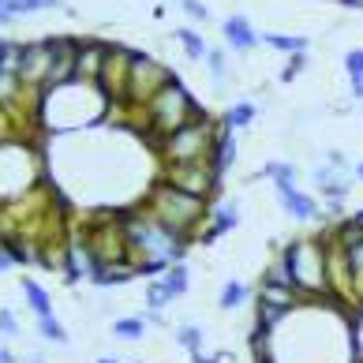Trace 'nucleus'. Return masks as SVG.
<instances>
[{"label":"nucleus","mask_w":363,"mask_h":363,"mask_svg":"<svg viewBox=\"0 0 363 363\" xmlns=\"http://www.w3.org/2000/svg\"><path fill=\"white\" fill-rule=\"evenodd\" d=\"M266 359L262 363H352L356 341L337 307L326 300L300 303L266 333Z\"/></svg>","instance_id":"nucleus-1"},{"label":"nucleus","mask_w":363,"mask_h":363,"mask_svg":"<svg viewBox=\"0 0 363 363\" xmlns=\"http://www.w3.org/2000/svg\"><path fill=\"white\" fill-rule=\"evenodd\" d=\"M109 94L101 90V83H90V79H68L60 86L42 90V101H38V128L57 131V135H68V131H86L94 124H101L105 113H109Z\"/></svg>","instance_id":"nucleus-2"},{"label":"nucleus","mask_w":363,"mask_h":363,"mask_svg":"<svg viewBox=\"0 0 363 363\" xmlns=\"http://www.w3.org/2000/svg\"><path fill=\"white\" fill-rule=\"evenodd\" d=\"M120 218H124V236H128V259L135 262L139 274H150V277L157 274L161 277L172 262L184 259L187 240L177 236L169 225H161L143 199L135 206L120 210Z\"/></svg>","instance_id":"nucleus-3"},{"label":"nucleus","mask_w":363,"mask_h":363,"mask_svg":"<svg viewBox=\"0 0 363 363\" xmlns=\"http://www.w3.org/2000/svg\"><path fill=\"white\" fill-rule=\"evenodd\" d=\"M143 203L150 206V213H154L161 225H169L172 233L184 236V240H191V236L203 233L206 213H210V199H199L191 191H180L177 184H169V180H161V177L146 187Z\"/></svg>","instance_id":"nucleus-4"},{"label":"nucleus","mask_w":363,"mask_h":363,"mask_svg":"<svg viewBox=\"0 0 363 363\" xmlns=\"http://www.w3.org/2000/svg\"><path fill=\"white\" fill-rule=\"evenodd\" d=\"M199 113H203V105H199L191 98V90L172 75L169 83L143 105V109H131V116H135V124H131V128H146L150 143H157V139L172 135L177 128H184L187 120H195Z\"/></svg>","instance_id":"nucleus-5"},{"label":"nucleus","mask_w":363,"mask_h":363,"mask_svg":"<svg viewBox=\"0 0 363 363\" xmlns=\"http://www.w3.org/2000/svg\"><path fill=\"white\" fill-rule=\"evenodd\" d=\"M292 285L303 300H337L330 285V259H326V240H292L281 247Z\"/></svg>","instance_id":"nucleus-6"},{"label":"nucleus","mask_w":363,"mask_h":363,"mask_svg":"<svg viewBox=\"0 0 363 363\" xmlns=\"http://www.w3.org/2000/svg\"><path fill=\"white\" fill-rule=\"evenodd\" d=\"M221 135V120H213L206 109L195 120H187L184 128H177L172 135L157 139V169L161 165H199V161H210L213 143Z\"/></svg>","instance_id":"nucleus-7"},{"label":"nucleus","mask_w":363,"mask_h":363,"mask_svg":"<svg viewBox=\"0 0 363 363\" xmlns=\"http://www.w3.org/2000/svg\"><path fill=\"white\" fill-rule=\"evenodd\" d=\"M169 79H172V72L165 68V60H154V57H146V52L135 49L131 52V72H128V94H124L120 105H128V113L143 109Z\"/></svg>","instance_id":"nucleus-8"},{"label":"nucleus","mask_w":363,"mask_h":363,"mask_svg":"<svg viewBox=\"0 0 363 363\" xmlns=\"http://www.w3.org/2000/svg\"><path fill=\"white\" fill-rule=\"evenodd\" d=\"M52 64H57V38H34L23 42V60H19V75L30 90H45Z\"/></svg>","instance_id":"nucleus-9"},{"label":"nucleus","mask_w":363,"mask_h":363,"mask_svg":"<svg viewBox=\"0 0 363 363\" xmlns=\"http://www.w3.org/2000/svg\"><path fill=\"white\" fill-rule=\"evenodd\" d=\"M157 177L169 180V184H177L180 191L199 195V199H213L221 191V177L213 172L210 161H199V165H161Z\"/></svg>","instance_id":"nucleus-10"},{"label":"nucleus","mask_w":363,"mask_h":363,"mask_svg":"<svg viewBox=\"0 0 363 363\" xmlns=\"http://www.w3.org/2000/svg\"><path fill=\"white\" fill-rule=\"evenodd\" d=\"M131 52H135V49H124V45H116V42L105 45V60H101V75H98V83H101V90L109 94V98H113L116 105L124 101V94H128Z\"/></svg>","instance_id":"nucleus-11"},{"label":"nucleus","mask_w":363,"mask_h":363,"mask_svg":"<svg viewBox=\"0 0 363 363\" xmlns=\"http://www.w3.org/2000/svg\"><path fill=\"white\" fill-rule=\"evenodd\" d=\"M274 195H277L281 210H285L292 221H315V218H318L315 195L300 191V187H296V180H281V184H274Z\"/></svg>","instance_id":"nucleus-12"},{"label":"nucleus","mask_w":363,"mask_h":363,"mask_svg":"<svg viewBox=\"0 0 363 363\" xmlns=\"http://www.w3.org/2000/svg\"><path fill=\"white\" fill-rule=\"evenodd\" d=\"M236 225H240V206L233 203V199H225V203L210 206V213H206V225H203V233H199V240H203V244H213L218 236L233 233Z\"/></svg>","instance_id":"nucleus-13"},{"label":"nucleus","mask_w":363,"mask_h":363,"mask_svg":"<svg viewBox=\"0 0 363 363\" xmlns=\"http://www.w3.org/2000/svg\"><path fill=\"white\" fill-rule=\"evenodd\" d=\"M105 45H109V42L79 38V45H75V79H90V83H98L101 60H105Z\"/></svg>","instance_id":"nucleus-14"},{"label":"nucleus","mask_w":363,"mask_h":363,"mask_svg":"<svg viewBox=\"0 0 363 363\" xmlns=\"http://www.w3.org/2000/svg\"><path fill=\"white\" fill-rule=\"evenodd\" d=\"M221 34H225V45H228V49H236V52H251L255 45L262 42V34L255 30L251 19H247V16H240V11H236V16H228V19L221 23Z\"/></svg>","instance_id":"nucleus-15"},{"label":"nucleus","mask_w":363,"mask_h":363,"mask_svg":"<svg viewBox=\"0 0 363 363\" xmlns=\"http://www.w3.org/2000/svg\"><path fill=\"white\" fill-rule=\"evenodd\" d=\"M315 184H318V195L330 199V203H345L348 191H352V184L345 180V172H337L333 165H318L315 169Z\"/></svg>","instance_id":"nucleus-16"},{"label":"nucleus","mask_w":363,"mask_h":363,"mask_svg":"<svg viewBox=\"0 0 363 363\" xmlns=\"http://www.w3.org/2000/svg\"><path fill=\"white\" fill-rule=\"evenodd\" d=\"M131 277H139V270H135V262H109V266H98V270L90 274V281L98 289H113V285H128Z\"/></svg>","instance_id":"nucleus-17"},{"label":"nucleus","mask_w":363,"mask_h":363,"mask_svg":"<svg viewBox=\"0 0 363 363\" xmlns=\"http://www.w3.org/2000/svg\"><path fill=\"white\" fill-rule=\"evenodd\" d=\"M210 165H213V172H218V177H225V172L236 165V131L221 128L218 143H213V154H210Z\"/></svg>","instance_id":"nucleus-18"},{"label":"nucleus","mask_w":363,"mask_h":363,"mask_svg":"<svg viewBox=\"0 0 363 363\" xmlns=\"http://www.w3.org/2000/svg\"><path fill=\"white\" fill-rule=\"evenodd\" d=\"M23 296H26V303H30V311H34V318H45V315H52V300H49V292L38 285L34 277H23Z\"/></svg>","instance_id":"nucleus-19"},{"label":"nucleus","mask_w":363,"mask_h":363,"mask_svg":"<svg viewBox=\"0 0 363 363\" xmlns=\"http://www.w3.org/2000/svg\"><path fill=\"white\" fill-rule=\"evenodd\" d=\"M262 45H270V49H277V52H307L311 49V38L307 34H262Z\"/></svg>","instance_id":"nucleus-20"},{"label":"nucleus","mask_w":363,"mask_h":363,"mask_svg":"<svg viewBox=\"0 0 363 363\" xmlns=\"http://www.w3.org/2000/svg\"><path fill=\"white\" fill-rule=\"evenodd\" d=\"M255 105L251 101H236V105H228V109L221 113V128H228V131H244L251 120H255Z\"/></svg>","instance_id":"nucleus-21"},{"label":"nucleus","mask_w":363,"mask_h":363,"mask_svg":"<svg viewBox=\"0 0 363 363\" xmlns=\"http://www.w3.org/2000/svg\"><path fill=\"white\" fill-rule=\"evenodd\" d=\"M177 42H180V49L187 52V60H206L210 45L203 42V34H199L195 26H180V30H177Z\"/></svg>","instance_id":"nucleus-22"},{"label":"nucleus","mask_w":363,"mask_h":363,"mask_svg":"<svg viewBox=\"0 0 363 363\" xmlns=\"http://www.w3.org/2000/svg\"><path fill=\"white\" fill-rule=\"evenodd\" d=\"M247 285L244 281H225V289H221V296H218V303L225 307V311H236V307H244L247 303Z\"/></svg>","instance_id":"nucleus-23"},{"label":"nucleus","mask_w":363,"mask_h":363,"mask_svg":"<svg viewBox=\"0 0 363 363\" xmlns=\"http://www.w3.org/2000/svg\"><path fill=\"white\" fill-rule=\"evenodd\" d=\"M19 60H23V42L16 38H0V72H19Z\"/></svg>","instance_id":"nucleus-24"},{"label":"nucleus","mask_w":363,"mask_h":363,"mask_svg":"<svg viewBox=\"0 0 363 363\" xmlns=\"http://www.w3.org/2000/svg\"><path fill=\"white\" fill-rule=\"evenodd\" d=\"M161 281L169 285L172 296H187V289H191V274H187V266H180V262H172L169 270L161 274Z\"/></svg>","instance_id":"nucleus-25"},{"label":"nucleus","mask_w":363,"mask_h":363,"mask_svg":"<svg viewBox=\"0 0 363 363\" xmlns=\"http://www.w3.org/2000/svg\"><path fill=\"white\" fill-rule=\"evenodd\" d=\"M143 330H146V318H135V315L113 322V337H116V341H139Z\"/></svg>","instance_id":"nucleus-26"},{"label":"nucleus","mask_w":363,"mask_h":363,"mask_svg":"<svg viewBox=\"0 0 363 363\" xmlns=\"http://www.w3.org/2000/svg\"><path fill=\"white\" fill-rule=\"evenodd\" d=\"M169 300H177V296L169 292V285L161 277H150L146 281V307H150V311H161V307H165Z\"/></svg>","instance_id":"nucleus-27"},{"label":"nucleus","mask_w":363,"mask_h":363,"mask_svg":"<svg viewBox=\"0 0 363 363\" xmlns=\"http://www.w3.org/2000/svg\"><path fill=\"white\" fill-rule=\"evenodd\" d=\"M259 177H266L270 184H281V180H296V165H292V161H281V157H274V161H266V165L259 169Z\"/></svg>","instance_id":"nucleus-28"},{"label":"nucleus","mask_w":363,"mask_h":363,"mask_svg":"<svg viewBox=\"0 0 363 363\" xmlns=\"http://www.w3.org/2000/svg\"><path fill=\"white\" fill-rule=\"evenodd\" d=\"M38 333H42L45 341H52V345H68V330H64V322L57 315L38 318Z\"/></svg>","instance_id":"nucleus-29"},{"label":"nucleus","mask_w":363,"mask_h":363,"mask_svg":"<svg viewBox=\"0 0 363 363\" xmlns=\"http://www.w3.org/2000/svg\"><path fill=\"white\" fill-rule=\"evenodd\" d=\"M206 72H210V79H213L218 86L228 83V57H225L221 49H210V52H206Z\"/></svg>","instance_id":"nucleus-30"},{"label":"nucleus","mask_w":363,"mask_h":363,"mask_svg":"<svg viewBox=\"0 0 363 363\" xmlns=\"http://www.w3.org/2000/svg\"><path fill=\"white\" fill-rule=\"evenodd\" d=\"M177 345L187 348L191 356H199V352H203V330H199V326H180L177 330Z\"/></svg>","instance_id":"nucleus-31"},{"label":"nucleus","mask_w":363,"mask_h":363,"mask_svg":"<svg viewBox=\"0 0 363 363\" xmlns=\"http://www.w3.org/2000/svg\"><path fill=\"white\" fill-rule=\"evenodd\" d=\"M60 0H16V16H34V11H52Z\"/></svg>","instance_id":"nucleus-32"},{"label":"nucleus","mask_w":363,"mask_h":363,"mask_svg":"<svg viewBox=\"0 0 363 363\" xmlns=\"http://www.w3.org/2000/svg\"><path fill=\"white\" fill-rule=\"evenodd\" d=\"M180 11L187 19H195V23H206L210 19V8L203 4V0H180Z\"/></svg>","instance_id":"nucleus-33"},{"label":"nucleus","mask_w":363,"mask_h":363,"mask_svg":"<svg viewBox=\"0 0 363 363\" xmlns=\"http://www.w3.org/2000/svg\"><path fill=\"white\" fill-rule=\"evenodd\" d=\"M345 75L348 79H363V49H348L345 52Z\"/></svg>","instance_id":"nucleus-34"},{"label":"nucleus","mask_w":363,"mask_h":363,"mask_svg":"<svg viewBox=\"0 0 363 363\" xmlns=\"http://www.w3.org/2000/svg\"><path fill=\"white\" fill-rule=\"evenodd\" d=\"M303 68H307V52H292V57H289V68L281 72V79H285V83H292V79L300 75Z\"/></svg>","instance_id":"nucleus-35"},{"label":"nucleus","mask_w":363,"mask_h":363,"mask_svg":"<svg viewBox=\"0 0 363 363\" xmlns=\"http://www.w3.org/2000/svg\"><path fill=\"white\" fill-rule=\"evenodd\" d=\"M0 333H8V337H16L19 333V318L8 311V307H0Z\"/></svg>","instance_id":"nucleus-36"},{"label":"nucleus","mask_w":363,"mask_h":363,"mask_svg":"<svg viewBox=\"0 0 363 363\" xmlns=\"http://www.w3.org/2000/svg\"><path fill=\"white\" fill-rule=\"evenodd\" d=\"M326 165H333L337 172H345V177H348V172L356 169V165H348V157H345L341 150H326Z\"/></svg>","instance_id":"nucleus-37"},{"label":"nucleus","mask_w":363,"mask_h":363,"mask_svg":"<svg viewBox=\"0 0 363 363\" xmlns=\"http://www.w3.org/2000/svg\"><path fill=\"white\" fill-rule=\"evenodd\" d=\"M11 19H19L16 16V0H0V26H8Z\"/></svg>","instance_id":"nucleus-38"},{"label":"nucleus","mask_w":363,"mask_h":363,"mask_svg":"<svg viewBox=\"0 0 363 363\" xmlns=\"http://www.w3.org/2000/svg\"><path fill=\"white\" fill-rule=\"evenodd\" d=\"M11 262H16V255H11V247L4 244V240H0V274L11 270Z\"/></svg>","instance_id":"nucleus-39"},{"label":"nucleus","mask_w":363,"mask_h":363,"mask_svg":"<svg viewBox=\"0 0 363 363\" xmlns=\"http://www.w3.org/2000/svg\"><path fill=\"white\" fill-rule=\"evenodd\" d=\"M348 90H352L356 101H363V79H348Z\"/></svg>","instance_id":"nucleus-40"},{"label":"nucleus","mask_w":363,"mask_h":363,"mask_svg":"<svg viewBox=\"0 0 363 363\" xmlns=\"http://www.w3.org/2000/svg\"><path fill=\"white\" fill-rule=\"evenodd\" d=\"M191 363H228V356H221V359H210V356L199 352V356H191Z\"/></svg>","instance_id":"nucleus-41"},{"label":"nucleus","mask_w":363,"mask_h":363,"mask_svg":"<svg viewBox=\"0 0 363 363\" xmlns=\"http://www.w3.org/2000/svg\"><path fill=\"white\" fill-rule=\"evenodd\" d=\"M0 363H16V356H11L8 348H0Z\"/></svg>","instance_id":"nucleus-42"},{"label":"nucleus","mask_w":363,"mask_h":363,"mask_svg":"<svg viewBox=\"0 0 363 363\" xmlns=\"http://www.w3.org/2000/svg\"><path fill=\"white\" fill-rule=\"evenodd\" d=\"M352 177H356V180L363 184V161H356V169H352Z\"/></svg>","instance_id":"nucleus-43"},{"label":"nucleus","mask_w":363,"mask_h":363,"mask_svg":"<svg viewBox=\"0 0 363 363\" xmlns=\"http://www.w3.org/2000/svg\"><path fill=\"white\" fill-rule=\"evenodd\" d=\"M337 4H345V8H363V0H337Z\"/></svg>","instance_id":"nucleus-44"},{"label":"nucleus","mask_w":363,"mask_h":363,"mask_svg":"<svg viewBox=\"0 0 363 363\" xmlns=\"http://www.w3.org/2000/svg\"><path fill=\"white\" fill-rule=\"evenodd\" d=\"M98 363H120V359H113V356H101Z\"/></svg>","instance_id":"nucleus-45"},{"label":"nucleus","mask_w":363,"mask_h":363,"mask_svg":"<svg viewBox=\"0 0 363 363\" xmlns=\"http://www.w3.org/2000/svg\"><path fill=\"white\" fill-rule=\"evenodd\" d=\"M30 363H45V359H30Z\"/></svg>","instance_id":"nucleus-46"}]
</instances>
